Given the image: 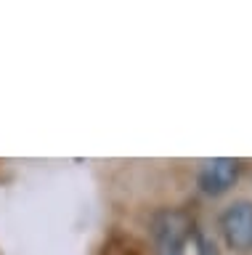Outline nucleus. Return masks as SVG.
<instances>
[{"mask_svg":"<svg viewBox=\"0 0 252 255\" xmlns=\"http://www.w3.org/2000/svg\"><path fill=\"white\" fill-rule=\"evenodd\" d=\"M154 242L160 255H218L215 242L180 210H168L154 218Z\"/></svg>","mask_w":252,"mask_h":255,"instance_id":"nucleus-1","label":"nucleus"},{"mask_svg":"<svg viewBox=\"0 0 252 255\" xmlns=\"http://www.w3.org/2000/svg\"><path fill=\"white\" fill-rule=\"evenodd\" d=\"M220 231H223L226 245L236 253L252 250V202L250 199H236L220 213Z\"/></svg>","mask_w":252,"mask_h":255,"instance_id":"nucleus-2","label":"nucleus"},{"mask_svg":"<svg viewBox=\"0 0 252 255\" xmlns=\"http://www.w3.org/2000/svg\"><path fill=\"white\" fill-rule=\"evenodd\" d=\"M242 173V162L234 157H215V159H207L202 167H199V175H196V183L204 194L210 197H218V194H226L228 189L236 183Z\"/></svg>","mask_w":252,"mask_h":255,"instance_id":"nucleus-3","label":"nucleus"}]
</instances>
